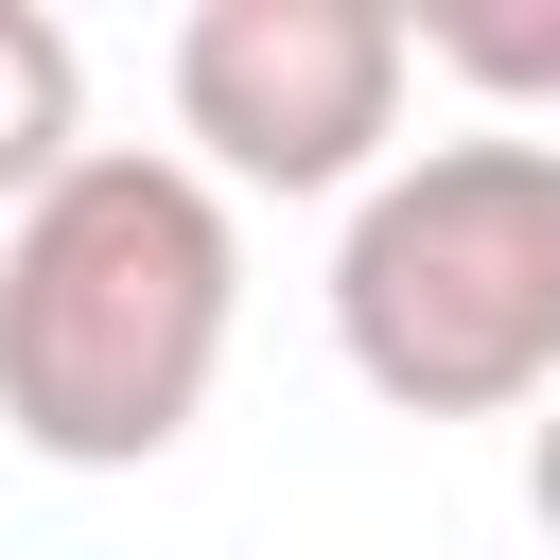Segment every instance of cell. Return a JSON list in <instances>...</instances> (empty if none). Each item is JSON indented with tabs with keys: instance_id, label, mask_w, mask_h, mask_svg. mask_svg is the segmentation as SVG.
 <instances>
[{
	"instance_id": "obj_3",
	"label": "cell",
	"mask_w": 560,
	"mask_h": 560,
	"mask_svg": "<svg viewBox=\"0 0 560 560\" xmlns=\"http://www.w3.org/2000/svg\"><path fill=\"white\" fill-rule=\"evenodd\" d=\"M402 0H192L175 122L210 192H368L402 140Z\"/></svg>"
},
{
	"instance_id": "obj_4",
	"label": "cell",
	"mask_w": 560,
	"mask_h": 560,
	"mask_svg": "<svg viewBox=\"0 0 560 560\" xmlns=\"http://www.w3.org/2000/svg\"><path fill=\"white\" fill-rule=\"evenodd\" d=\"M88 158V52L52 0H0V210H35Z\"/></svg>"
},
{
	"instance_id": "obj_2",
	"label": "cell",
	"mask_w": 560,
	"mask_h": 560,
	"mask_svg": "<svg viewBox=\"0 0 560 560\" xmlns=\"http://www.w3.org/2000/svg\"><path fill=\"white\" fill-rule=\"evenodd\" d=\"M332 350L402 420L560 402V140L472 122V140L385 158L332 228Z\"/></svg>"
},
{
	"instance_id": "obj_6",
	"label": "cell",
	"mask_w": 560,
	"mask_h": 560,
	"mask_svg": "<svg viewBox=\"0 0 560 560\" xmlns=\"http://www.w3.org/2000/svg\"><path fill=\"white\" fill-rule=\"evenodd\" d=\"M525 508H542V542H560V402L525 420Z\"/></svg>"
},
{
	"instance_id": "obj_1",
	"label": "cell",
	"mask_w": 560,
	"mask_h": 560,
	"mask_svg": "<svg viewBox=\"0 0 560 560\" xmlns=\"http://www.w3.org/2000/svg\"><path fill=\"white\" fill-rule=\"evenodd\" d=\"M245 315V228L192 158L88 140L35 210H0V438L52 472H140L210 420Z\"/></svg>"
},
{
	"instance_id": "obj_5",
	"label": "cell",
	"mask_w": 560,
	"mask_h": 560,
	"mask_svg": "<svg viewBox=\"0 0 560 560\" xmlns=\"http://www.w3.org/2000/svg\"><path fill=\"white\" fill-rule=\"evenodd\" d=\"M402 52H438V70L490 88V105H542V88H560V0H420Z\"/></svg>"
}]
</instances>
